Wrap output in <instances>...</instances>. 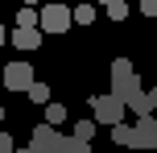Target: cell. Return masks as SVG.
<instances>
[{
	"instance_id": "23",
	"label": "cell",
	"mask_w": 157,
	"mask_h": 153,
	"mask_svg": "<svg viewBox=\"0 0 157 153\" xmlns=\"http://www.w3.org/2000/svg\"><path fill=\"white\" fill-rule=\"evenodd\" d=\"M13 153H17V149H13Z\"/></svg>"
},
{
	"instance_id": "4",
	"label": "cell",
	"mask_w": 157,
	"mask_h": 153,
	"mask_svg": "<svg viewBox=\"0 0 157 153\" xmlns=\"http://www.w3.org/2000/svg\"><path fill=\"white\" fill-rule=\"evenodd\" d=\"M4 87L25 95V91L33 87V66H29V62H21V58H17V62H8V66H4Z\"/></svg>"
},
{
	"instance_id": "19",
	"label": "cell",
	"mask_w": 157,
	"mask_h": 153,
	"mask_svg": "<svg viewBox=\"0 0 157 153\" xmlns=\"http://www.w3.org/2000/svg\"><path fill=\"white\" fill-rule=\"evenodd\" d=\"M17 153H33V149H29V145H25V149H17Z\"/></svg>"
},
{
	"instance_id": "20",
	"label": "cell",
	"mask_w": 157,
	"mask_h": 153,
	"mask_svg": "<svg viewBox=\"0 0 157 153\" xmlns=\"http://www.w3.org/2000/svg\"><path fill=\"white\" fill-rule=\"evenodd\" d=\"M0 124H4V108H0Z\"/></svg>"
},
{
	"instance_id": "14",
	"label": "cell",
	"mask_w": 157,
	"mask_h": 153,
	"mask_svg": "<svg viewBox=\"0 0 157 153\" xmlns=\"http://www.w3.org/2000/svg\"><path fill=\"white\" fill-rule=\"evenodd\" d=\"M108 17H112V21H124V17H128V4H124V0H112V4H108Z\"/></svg>"
},
{
	"instance_id": "18",
	"label": "cell",
	"mask_w": 157,
	"mask_h": 153,
	"mask_svg": "<svg viewBox=\"0 0 157 153\" xmlns=\"http://www.w3.org/2000/svg\"><path fill=\"white\" fill-rule=\"evenodd\" d=\"M25 4H33V8H37V4H41V0H25Z\"/></svg>"
},
{
	"instance_id": "7",
	"label": "cell",
	"mask_w": 157,
	"mask_h": 153,
	"mask_svg": "<svg viewBox=\"0 0 157 153\" xmlns=\"http://www.w3.org/2000/svg\"><path fill=\"white\" fill-rule=\"evenodd\" d=\"M13 46H17V50H37V46H41V25H29V29H25V25H17Z\"/></svg>"
},
{
	"instance_id": "5",
	"label": "cell",
	"mask_w": 157,
	"mask_h": 153,
	"mask_svg": "<svg viewBox=\"0 0 157 153\" xmlns=\"http://www.w3.org/2000/svg\"><path fill=\"white\" fill-rule=\"evenodd\" d=\"M29 149H33V153H54V149H58V132H54V124L41 120L37 128H33V137H29Z\"/></svg>"
},
{
	"instance_id": "11",
	"label": "cell",
	"mask_w": 157,
	"mask_h": 153,
	"mask_svg": "<svg viewBox=\"0 0 157 153\" xmlns=\"http://www.w3.org/2000/svg\"><path fill=\"white\" fill-rule=\"evenodd\" d=\"M95 21H99V17H95L91 4H78V8H75V25H95Z\"/></svg>"
},
{
	"instance_id": "16",
	"label": "cell",
	"mask_w": 157,
	"mask_h": 153,
	"mask_svg": "<svg viewBox=\"0 0 157 153\" xmlns=\"http://www.w3.org/2000/svg\"><path fill=\"white\" fill-rule=\"evenodd\" d=\"M149 104H153V116H157V87L149 91Z\"/></svg>"
},
{
	"instance_id": "9",
	"label": "cell",
	"mask_w": 157,
	"mask_h": 153,
	"mask_svg": "<svg viewBox=\"0 0 157 153\" xmlns=\"http://www.w3.org/2000/svg\"><path fill=\"white\" fill-rule=\"evenodd\" d=\"M54 153H95V149H91V141H78L71 132V137H58V149Z\"/></svg>"
},
{
	"instance_id": "8",
	"label": "cell",
	"mask_w": 157,
	"mask_h": 153,
	"mask_svg": "<svg viewBox=\"0 0 157 153\" xmlns=\"http://www.w3.org/2000/svg\"><path fill=\"white\" fill-rule=\"evenodd\" d=\"M112 145H116V149H136V128H128L124 120L112 124Z\"/></svg>"
},
{
	"instance_id": "22",
	"label": "cell",
	"mask_w": 157,
	"mask_h": 153,
	"mask_svg": "<svg viewBox=\"0 0 157 153\" xmlns=\"http://www.w3.org/2000/svg\"><path fill=\"white\" fill-rule=\"evenodd\" d=\"M153 153H157V141H153Z\"/></svg>"
},
{
	"instance_id": "12",
	"label": "cell",
	"mask_w": 157,
	"mask_h": 153,
	"mask_svg": "<svg viewBox=\"0 0 157 153\" xmlns=\"http://www.w3.org/2000/svg\"><path fill=\"white\" fill-rule=\"evenodd\" d=\"M95 124H99V120H78L75 124V137L78 141H95Z\"/></svg>"
},
{
	"instance_id": "17",
	"label": "cell",
	"mask_w": 157,
	"mask_h": 153,
	"mask_svg": "<svg viewBox=\"0 0 157 153\" xmlns=\"http://www.w3.org/2000/svg\"><path fill=\"white\" fill-rule=\"evenodd\" d=\"M4 41H8V33H4V25H0V46H4Z\"/></svg>"
},
{
	"instance_id": "2",
	"label": "cell",
	"mask_w": 157,
	"mask_h": 153,
	"mask_svg": "<svg viewBox=\"0 0 157 153\" xmlns=\"http://www.w3.org/2000/svg\"><path fill=\"white\" fill-rule=\"evenodd\" d=\"M37 13H41V21H37L41 33H66L75 25V8H66V4H41Z\"/></svg>"
},
{
	"instance_id": "6",
	"label": "cell",
	"mask_w": 157,
	"mask_h": 153,
	"mask_svg": "<svg viewBox=\"0 0 157 153\" xmlns=\"http://www.w3.org/2000/svg\"><path fill=\"white\" fill-rule=\"evenodd\" d=\"M136 149H153V141H157V116L153 112H145V116H136Z\"/></svg>"
},
{
	"instance_id": "13",
	"label": "cell",
	"mask_w": 157,
	"mask_h": 153,
	"mask_svg": "<svg viewBox=\"0 0 157 153\" xmlns=\"http://www.w3.org/2000/svg\"><path fill=\"white\" fill-rule=\"evenodd\" d=\"M66 120V108L62 104H46V124H62Z\"/></svg>"
},
{
	"instance_id": "1",
	"label": "cell",
	"mask_w": 157,
	"mask_h": 153,
	"mask_svg": "<svg viewBox=\"0 0 157 153\" xmlns=\"http://www.w3.org/2000/svg\"><path fill=\"white\" fill-rule=\"evenodd\" d=\"M112 95H116V99H124V108H132L136 116L153 112L149 91L141 87V79H136V66L128 62V58H112Z\"/></svg>"
},
{
	"instance_id": "3",
	"label": "cell",
	"mask_w": 157,
	"mask_h": 153,
	"mask_svg": "<svg viewBox=\"0 0 157 153\" xmlns=\"http://www.w3.org/2000/svg\"><path fill=\"white\" fill-rule=\"evenodd\" d=\"M91 116H95L99 124H108V128H112V124L124 120V99H116L112 91H108V95H91Z\"/></svg>"
},
{
	"instance_id": "21",
	"label": "cell",
	"mask_w": 157,
	"mask_h": 153,
	"mask_svg": "<svg viewBox=\"0 0 157 153\" xmlns=\"http://www.w3.org/2000/svg\"><path fill=\"white\" fill-rule=\"evenodd\" d=\"M99 4H112V0H99Z\"/></svg>"
},
{
	"instance_id": "15",
	"label": "cell",
	"mask_w": 157,
	"mask_h": 153,
	"mask_svg": "<svg viewBox=\"0 0 157 153\" xmlns=\"http://www.w3.org/2000/svg\"><path fill=\"white\" fill-rule=\"evenodd\" d=\"M141 13H145V17H153V21H157V0H141Z\"/></svg>"
},
{
	"instance_id": "10",
	"label": "cell",
	"mask_w": 157,
	"mask_h": 153,
	"mask_svg": "<svg viewBox=\"0 0 157 153\" xmlns=\"http://www.w3.org/2000/svg\"><path fill=\"white\" fill-rule=\"evenodd\" d=\"M25 95H29L33 104H50V87H46V83H37V79H33V87L25 91Z\"/></svg>"
}]
</instances>
